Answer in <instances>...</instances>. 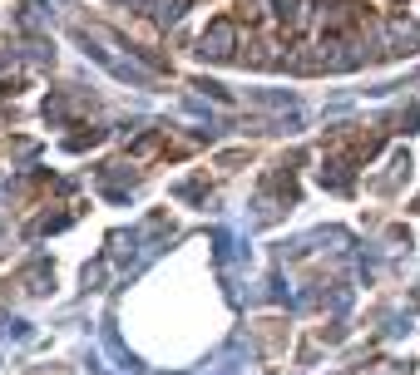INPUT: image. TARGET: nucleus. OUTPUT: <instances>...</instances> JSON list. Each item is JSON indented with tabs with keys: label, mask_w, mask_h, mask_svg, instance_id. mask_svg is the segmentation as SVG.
<instances>
[{
	"label": "nucleus",
	"mask_w": 420,
	"mask_h": 375,
	"mask_svg": "<svg viewBox=\"0 0 420 375\" xmlns=\"http://www.w3.org/2000/svg\"><path fill=\"white\" fill-rule=\"evenodd\" d=\"M227 45H232V25L217 20L208 35H203V55H227Z\"/></svg>",
	"instance_id": "nucleus-1"
}]
</instances>
